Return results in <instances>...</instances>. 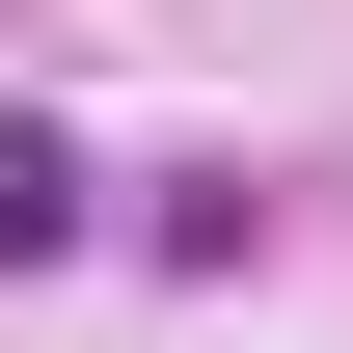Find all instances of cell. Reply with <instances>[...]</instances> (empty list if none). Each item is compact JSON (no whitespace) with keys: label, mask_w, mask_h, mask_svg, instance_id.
I'll return each instance as SVG.
<instances>
[{"label":"cell","mask_w":353,"mask_h":353,"mask_svg":"<svg viewBox=\"0 0 353 353\" xmlns=\"http://www.w3.org/2000/svg\"><path fill=\"white\" fill-rule=\"evenodd\" d=\"M82 245V163H54V136H0V272H54Z\"/></svg>","instance_id":"obj_1"}]
</instances>
